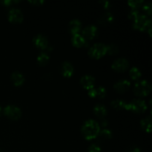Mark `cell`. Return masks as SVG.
I'll list each match as a JSON object with an SVG mask.
<instances>
[{"mask_svg": "<svg viewBox=\"0 0 152 152\" xmlns=\"http://www.w3.org/2000/svg\"><path fill=\"white\" fill-rule=\"evenodd\" d=\"M19 2V1H12V0H4V1H1V3L4 6H10L13 3Z\"/></svg>", "mask_w": 152, "mask_h": 152, "instance_id": "cell-31", "label": "cell"}, {"mask_svg": "<svg viewBox=\"0 0 152 152\" xmlns=\"http://www.w3.org/2000/svg\"><path fill=\"white\" fill-rule=\"evenodd\" d=\"M142 10L144 11V13L147 15H151L152 13V6L151 2H145L143 3L142 5Z\"/></svg>", "mask_w": 152, "mask_h": 152, "instance_id": "cell-25", "label": "cell"}, {"mask_svg": "<svg viewBox=\"0 0 152 152\" xmlns=\"http://www.w3.org/2000/svg\"><path fill=\"white\" fill-rule=\"evenodd\" d=\"M82 23L79 19H73L69 24V30L73 35L77 34L81 29Z\"/></svg>", "mask_w": 152, "mask_h": 152, "instance_id": "cell-16", "label": "cell"}, {"mask_svg": "<svg viewBox=\"0 0 152 152\" xmlns=\"http://www.w3.org/2000/svg\"><path fill=\"white\" fill-rule=\"evenodd\" d=\"M96 97L98 98H104L106 95V89L105 88L102 87V86H99V88H96Z\"/></svg>", "mask_w": 152, "mask_h": 152, "instance_id": "cell-26", "label": "cell"}, {"mask_svg": "<svg viewBox=\"0 0 152 152\" xmlns=\"http://www.w3.org/2000/svg\"><path fill=\"white\" fill-rule=\"evenodd\" d=\"M4 114L11 120H17L22 116V111L20 108L16 105H9L4 108Z\"/></svg>", "mask_w": 152, "mask_h": 152, "instance_id": "cell-6", "label": "cell"}, {"mask_svg": "<svg viewBox=\"0 0 152 152\" xmlns=\"http://www.w3.org/2000/svg\"><path fill=\"white\" fill-rule=\"evenodd\" d=\"M130 86V81H129V80H122L115 83V85H114V88H115L116 91H117L118 92L123 93V92L126 91L129 88Z\"/></svg>", "mask_w": 152, "mask_h": 152, "instance_id": "cell-12", "label": "cell"}, {"mask_svg": "<svg viewBox=\"0 0 152 152\" xmlns=\"http://www.w3.org/2000/svg\"><path fill=\"white\" fill-rule=\"evenodd\" d=\"M107 47V53L109 54H115L118 52V47L114 44H111L109 45L106 46Z\"/></svg>", "mask_w": 152, "mask_h": 152, "instance_id": "cell-27", "label": "cell"}, {"mask_svg": "<svg viewBox=\"0 0 152 152\" xmlns=\"http://www.w3.org/2000/svg\"><path fill=\"white\" fill-rule=\"evenodd\" d=\"M71 41H72L74 46H75L77 48L83 47V46H86V44H87V42H86V39L79 34L73 35Z\"/></svg>", "mask_w": 152, "mask_h": 152, "instance_id": "cell-13", "label": "cell"}, {"mask_svg": "<svg viewBox=\"0 0 152 152\" xmlns=\"http://www.w3.org/2000/svg\"><path fill=\"white\" fill-rule=\"evenodd\" d=\"M129 152H140V150L137 147H133L129 150Z\"/></svg>", "mask_w": 152, "mask_h": 152, "instance_id": "cell-34", "label": "cell"}, {"mask_svg": "<svg viewBox=\"0 0 152 152\" xmlns=\"http://www.w3.org/2000/svg\"><path fill=\"white\" fill-rule=\"evenodd\" d=\"M1 113H2V108H1V107L0 106V116L1 115Z\"/></svg>", "mask_w": 152, "mask_h": 152, "instance_id": "cell-36", "label": "cell"}, {"mask_svg": "<svg viewBox=\"0 0 152 152\" xmlns=\"http://www.w3.org/2000/svg\"><path fill=\"white\" fill-rule=\"evenodd\" d=\"M33 41H34V45L42 50H46L49 47L48 40L47 37H45L42 34H38V35L35 36Z\"/></svg>", "mask_w": 152, "mask_h": 152, "instance_id": "cell-8", "label": "cell"}, {"mask_svg": "<svg viewBox=\"0 0 152 152\" xmlns=\"http://www.w3.org/2000/svg\"><path fill=\"white\" fill-rule=\"evenodd\" d=\"M99 3L102 4V6L105 9H108L111 7V2L108 1H99Z\"/></svg>", "mask_w": 152, "mask_h": 152, "instance_id": "cell-30", "label": "cell"}, {"mask_svg": "<svg viewBox=\"0 0 152 152\" xmlns=\"http://www.w3.org/2000/svg\"><path fill=\"white\" fill-rule=\"evenodd\" d=\"M0 152H1V150H0Z\"/></svg>", "mask_w": 152, "mask_h": 152, "instance_id": "cell-37", "label": "cell"}, {"mask_svg": "<svg viewBox=\"0 0 152 152\" xmlns=\"http://www.w3.org/2000/svg\"><path fill=\"white\" fill-rule=\"evenodd\" d=\"M133 27L134 29L139 30L140 31H147L151 27V21L147 17L146 15L139 14L134 20Z\"/></svg>", "mask_w": 152, "mask_h": 152, "instance_id": "cell-2", "label": "cell"}, {"mask_svg": "<svg viewBox=\"0 0 152 152\" xmlns=\"http://www.w3.org/2000/svg\"><path fill=\"white\" fill-rule=\"evenodd\" d=\"M88 95L92 98L96 97V88H91L88 90Z\"/></svg>", "mask_w": 152, "mask_h": 152, "instance_id": "cell-32", "label": "cell"}, {"mask_svg": "<svg viewBox=\"0 0 152 152\" xmlns=\"http://www.w3.org/2000/svg\"><path fill=\"white\" fill-rule=\"evenodd\" d=\"M100 132V126L97 122L93 120H89L85 122L82 127V134L85 139L91 140L99 135Z\"/></svg>", "mask_w": 152, "mask_h": 152, "instance_id": "cell-1", "label": "cell"}, {"mask_svg": "<svg viewBox=\"0 0 152 152\" xmlns=\"http://www.w3.org/2000/svg\"><path fill=\"white\" fill-rule=\"evenodd\" d=\"M125 109L134 111L136 113H142L146 111L147 105L142 99H134L132 102L126 103Z\"/></svg>", "mask_w": 152, "mask_h": 152, "instance_id": "cell-5", "label": "cell"}, {"mask_svg": "<svg viewBox=\"0 0 152 152\" xmlns=\"http://www.w3.org/2000/svg\"><path fill=\"white\" fill-rule=\"evenodd\" d=\"M100 125L102 126V127H105V126H107V125H108V122H107L106 120H105V119H104L103 120H102Z\"/></svg>", "mask_w": 152, "mask_h": 152, "instance_id": "cell-35", "label": "cell"}, {"mask_svg": "<svg viewBox=\"0 0 152 152\" xmlns=\"http://www.w3.org/2000/svg\"><path fill=\"white\" fill-rule=\"evenodd\" d=\"M49 57L48 54L46 53H41L38 56H37V62L39 65H42V66H44L48 62Z\"/></svg>", "mask_w": 152, "mask_h": 152, "instance_id": "cell-20", "label": "cell"}, {"mask_svg": "<svg viewBox=\"0 0 152 152\" xmlns=\"http://www.w3.org/2000/svg\"><path fill=\"white\" fill-rule=\"evenodd\" d=\"M126 105V102L123 99H115L111 102V105L114 108L118 110L125 109V106Z\"/></svg>", "mask_w": 152, "mask_h": 152, "instance_id": "cell-22", "label": "cell"}, {"mask_svg": "<svg viewBox=\"0 0 152 152\" xmlns=\"http://www.w3.org/2000/svg\"><path fill=\"white\" fill-rule=\"evenodd\" d=\"M11 80L14 86H21L24 83L25 79L23 74L18 71H15L11 74Z\"/></svg>", "mask_w": 152, "mask_h": 152, "instance_id": "cell-15", "label": "cell"}, {"mask_svg": "<svg viewBox=\"0 0 152 152\" xmlns=\"http://www.w3.org/2000/svg\"><path fill=\"white\" fill-rule=\"evenodd\" d=\"M94 112L98 117L102 118V117H105L107 115L108 111H107V109L104 105H101V104H98V105H95V107L94 108Z\"/></svg>", "mask_w": 152, "mask_h": 152, "instance_id": "cell-18", "label": "cell"}, {"mask_svg": "<svg viewBox=\"0 0 152 152\" xmlns=\"http://www.w3.org/2000/svg\"><path fill=\"white\" fill-rule=\"evenodd\" d=\"M95 79L94 77L91 75H85L80 80V83L83 86L84 88L89 90L91 88H93L94 86Z\"/></svg>", "mask_w": 152, "mask_h": 152, "instance_id": "cell-11", "label": "cell"}, {"mask_svg": "<svg viewBox=\"0 0 152 152\" xmlns=\"http://www.w3.org/2000/svg\"><path fill=\"white\" fill-rule=\"evenodd\" d=\"M144 1H142V0H129V1H128L129 5L130 6L132 9H136V10L138 7H141Z\"/></svg>", "mask_w": 152, "mask_h": 152, "instance_id": "cell-23", "label": "cell"}, {"mask_svg": "<svg viewBox=\"0 0 152 152\" xmlns=\"http://www.w3.org/2000/svg\"><path fill=\"white\" fill-rule=\"evenodd\" d=\"M62 74L65 77H71L74 74V67L69 62H65L62 65Z\"/></svg>", "mask_w": 152, "mask_h": 152, "instance_id": "cell-14", "label": "cell"}, {"mask_svg": "<svg viewBox=\"0 0 152 152\" xmlns=\"http://www.w3.org/2000/svg\"><path fill=\"white\" fill-rule=\"evenodd\" d=\"M107 53V47L102 43H96L90 48L88 54L94 59H99Z\"/></svg>", "mask_w": 152, "mask_h": 152, "instance_id": "cell-4", "label": "cell"}, {"mask_svg": "<svg viewBox=\"0 0 152 152\" xmlns=\"http://www.w3.org/2000/svg\"><path fill=\"white\" fill-rule=\"evenodd\" d=\"M114 19V16L111 12H106L105 14H103L99 18V22L101 25H108V24L112 23Z\"/></svg>", "mask_w": 152, "mask_h": 152, "instance_id": "cell-17", "label": "cell"}, {"mask_svg": "<svg viewBox=\"0 0 152 152\" xmlns=\"http://www.w3.org/2000/svg\"><path fill=\"white\" fill-rule=\"evenodd\" d=\"M138 15H139V11H138L137 10H136V9H132V10L129 11L128 16H129V18L130 19H133V20H134Z\"/></svg>", "mask_w": 152, "mask_h": 152, "instance_id": "cell-28", "label": "cell"}, {"mask_svg": "<svg viewBox=\"0 0 152 152\" xmlns=\"http://www.w3.org/2000/svg\"><path fill=\"white\" fill-rule=\"evenodd\" d=\"M30 3L33 4L34 5H37V6H39L41 4H44L45 1H42V0H36V1H29Z\"/></svg>", "mask_w": 152, "mask_h": 152, "instance_id": "cell-33", "label": "cell"}, {"mask_svg": "<svg viewBox=\"0 0 152 152\" xmlns=\"http://www.w3.org/2000/svg\"><path fill=\"white\" fill-rule=\"evenodd\" d=\"M99 135L104 139H111L112 137V132L108 129H104L102 130H100Z\"/></svg>", "mask_w": 152, "mask_h": 152, "instance_id": "cell-24", "label": "cell"}, {"mask_svg": "<svg viewBox=\"0 0 152 152\" xmlns=\"http://www.w3.org/2000/svg\"><path fill=\"white\" fill-rule=\"evenodd\" d=\"M8 20L13 23H19L23 21V13L19 9L12 8L8 12Z\"/></svg>", "mask_w": 152, "mask_h": 152, "instance_id": "cell-7", "label": "cell"}, {"mask_svg": "<svg viewBox=\"0 0 152 152\" xmlns=\"http://www.w3.org/2000/svg\"><path fill=\"white\" fill-rule=\"evenodd\" d=\"M98 34V30L95 25H90L83 29V37L86 39H93L94 38L96 37Z\"/></svg>", "mask_w": 152, "mask_h": 152, "instance_id": "cell-9", "label": "cell"}, {"mask_svg": "<svg viewBox=\"0 0 152 152\" xmlns=\"http://www.w3.org/2000/svg\"><path fill=\"white\" fill-rule=\"evenodd\" d=\"M101 148L97 144H92L89 146L88 152H100Z\"/></svg>", "mask_w": 152, "mask_h": 152, "instance_id": "cell-29", "label": "cell"}, {"mask_svg": "<svg viewBox=\"0 0 152 152\" xmlns=\"http://www.w3.org/2000/svg\"><path fill=\"white\" fill-rule=\"evenodd\" d=\"M151 86L147 80L137 82L134 87V92L137 96H145L151 92Z\"/></svg>", "mask_w": 152, "mask_h": 152, "instance_id": "cell-3", "label": "cell"}, {"mask_svg": "<svg viewBox=\"0 0 152 152\" xmlns=\"http://www.w3.org/2000/svg\"><path fill=\"white\" fill-rule=\"evenodd\" d=\"M129 66V63L128 62V60L125 58H120L118 59L117 60H116L114 63L111 65V68L112 69H114V71H117L120 72V71H124L128 69Z\"/></svg>", "mask_w": 152, "mask_h": 152, "instance_id": "cell-10", "label": "cell"}, {"mask_svg": "<svg viewBox=\"0 0 152 152\" xmlns=\"http://www.w3.org/2000/svg\"><path fill=\"white\" fill-rule=\"evenodd\" d=\"M129 76L132 80H137L142 76V74L139 68H137V67H133L129 71Z\"/></svg>", "mask_w": 152, "mask_h": 152, "instance_id": "cell-21", "label": "cell"}, {"mask_svg": "<svg viewBox=\"0 0 152 152\" xmlns=\"http://www.w3.org/2000/svg\"><path fill=\"white\" fill-rule=\"evenodd\" d=\"M141 126H142V129L145 131L146 132H151V117L149 116L148 117H145L143 120H141L140 122Z\"/></svg>", "mask_w": 152, "mask_h": 152, "instance_id": "cell-19", "label": "cell"}]
</instances>
